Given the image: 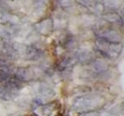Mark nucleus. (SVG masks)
<instances>
[{
    "label": "nucleus",
    "mask_w": 124,
    "mask_h": 116,
    "mask_svg": "<svg viewBox=\"0 0 124 116\" xmlns=\"http://www.w3.org/2000/svg\"><path fill=\"white\" fill-rule=\"evenodd\" d=\"M105 100L102 97L97 95H86L79 97L74 101L72 108L74 110L79 112L97 111L104 105Z\"/></svg>",
    "instance_id": "obj_1"
},
{
    "label": "nucleus",
    "mask_w": 124,
    "mask_h": 116,
    "mask_svg": "<svg viewBox=\"0 0 124 116\" xmlns=\"http://www.w3.org/2000/svg\"><path fill=\"white\" fill-rule=\"evenodd\" d=\"M95 48L96 51L102 57L110 59H115L121 55L123 46L122 43H111L97 38L95 41Z\"/></svg>",
    "instance_id": "obj_2"
},
{
    "label": "nucleus",
    "mask_w": 124,
    "mask_h": 116,
    "mask_svg": "<svg viewBox=\"0 0 124 116\" xmlns=\"http://www.w3.org/2000/svg\"><path fill=\"white\" fill-rule=\"evenodd\" d=\"M97 38L111 42V43H122V36L116 30L108 26H99L94 29Z\"/></svg>",
    "instance_id": "obj_3"
},
{
    "label": "nucleus",
    "mask_w": 124,
    "mask_h": 116,
    "mask_svg": "<svg viewBox=\"0 0 124 116\" xmlns=\"http://www.w3.org/2000/svg\"><path fill=\"white\" fill-rule=\"evenodd\" d=\"M92 75L97 79H104L109 76V67L103 60L95 58L91 64Z\"/></svg>",
    "instance_id": "obj_4"
},
{
    "label": "nucleus",
    "mask_w": 124,
    "mask_h": 116,
    "mask_svg": "<svg viewBox=\"0 0 124 116\" xmlns=\"http://www.w3.org/2000/svg\"><path fill=\"white\" fill-rule=\"evenodd\" d=\"M35 31L43 36H49L54 31V21L51 18H45L34 25Z\"/></svg>",
    "instance_id": "obj_5"
},
{
    "label": "nucleus",
    "mask_w": 124,
    "mask_h": 116,
    "mask_svg": "<svg viewBox=\"0 0 124 116\" xmlns=\"http://www.w3.org/2000/svg\"><path fill=\"white\" fill-rule=\"evenodd\" d=\"M21 23V19L11 13L9 9H0V25H9L17 26Z\"/></svg>",
    "instance_id": "obj_6"
},
{
    "label": "nucleus",
    "mask_w": 124,
    "mask_h": 116,
    "mask_svg": "<svg viewBox=\"0 0 124 116\" xmlns=\"http://www.w3.org/2000/svg\"><path fill=\"white\" fill-rule=\"evenodd\" d=\"M24 53L26 59L31 60V61H38V60L41 59L44 53L41 48L34 44L26 46L25 48Z\"/></svg>",
    "instance_id": "obj_7"
},
{
    "label": "nucleus",
    "mask_w": 124,
    "mask_h": 116,
    "mask_svg": "<svg viewBox=\"0 0 124 116\" xmlns=\"http://www.w3.org/2000/svg\"><path fill=\"white\" fill-rule=\"evenodd\" d=\"M77 63V59L75 56L71 57H65L63 58L57 65V69L62 74L65 73H70L72 70L73 67L75 66Z\"/></svg>",
    "instance_id": "obj_8"
},
{
    "label": "nucleus",
    "mask_w": 124,
    "mask_h": 116,
    "mask_svg": "<svg viewBox=\"0 0 124 116\" xmlns=\"http://www.w3.org/2000/svg\"><path fill=\"white\" fill-rule=\"evenodd\" d=\"M13 74L21 82H26L34 79V72L27 67H19L14 70Z\"/></svg>",
    "instance_id": "obj_9"
},
{
    "label": "nucleus",
    "mask_w": 124,
    "mask_h": 116,
    "mask_svg": "<svg viewBox=\"0 0 124 116\" xmlns=\"http://www.w3.org/2000/svg\"><path fill=\"white\" fill-rule=\"evenodd\" d=\"M77 62L82 65H91L95 59L93 53L87 49H78L75 54Z\"/></svg>",
    "instance_id": "obj_10"
},
{
    "label": "nucleus",
    "mask_w": 124,
    "mask_h": 116,
    "mask_svg": "<svg viewBox=\"0 0 124 116\" xmlns=\"http://www.w3.org/2000/svg\"><path fill=\"white\" fill-rule=\"evenodd\" d=\"M18 32V28L16 26L0 25V39L10 40Z\"/></svg>",
    "instance_id": "obj_11"
},
{
    "label": "nucleus",
    "mask_w": 124,
    "mask_h": 116,
    "mask_svg": "<svg viewBox=\"0 0 124 116\" xmlns=\"http://www.w3.org/2000/svg\"><path fill=\"white\" fill-rule=\"evenodd\" d=\"M102 17L108 23H114V24H117L121 26L123 24V22H122V16L120 15L117 11H105L102 14Z\"/></svg>",
    "instance_id": "obj_12"
},
{
    "label": "nucleus",
    "mask_w": 124,
    "mask_h": 116,
    "mask_svg": "<svg viewBox=\"0 0 124 116\" xmlns=\"http://www.w3.org/2000/svg\"><path fill=\"white\" fill-rule=\"evenodd\" d=\"M62 46L64 47L66 50H74L77 48L78 46V43H77V40L75 39V37L71 34H68L63 38V41H62Z\"/></svg>",
    "instance_id": "obj_13"
},
{
    "label": "nucleus",
    "mask_w": 124,
    "mask_h": 116,
    "mask_svg": "<svg viewBox=\"0 0 124 116\" xmlns=\"http://www.w3.org/2000/svg\"><path fill=\"white\" fill-rule=\"evenodd\" d=\"M102 4L107 10L117 11L121 6V0H104Z\"/></svg>",
    "instance_id": "obj_14"
},
{
    "label": "nucleus",
    "mask_w": 124,
    "mask_h": 116,
    "mask_svg": "<svg viewBox=\"0 0 124 116\" xmlns=\"http://www.w3.org/2000/svg\"><path fill=\"white\" fill-rule=\"evenodd\" d=\"M0 68L12 71V64L10 63V60L8 59L2 53H0Z\"/></svg>",
    "instance_id": "obj_15"
},
{
    "label": "nucleus",
    "mask_w": 124,
    "mask_h": 116,
    "mask_svg": "<svg viewBox=\"0 0 124 116\" xmlns=\"http://www.w3.org/2000/svg\"><path fill=\"white\" fill-rule=\"evenodd\" d=\"M48 3V0H34L33 6L35 9H44Z\"/></svg>",
    "instance_id": "obj_16"
},
{
    "label": "nucleus",
    "mask_w": 124,
    "mask_h": 116,
    "mask_svg": "<svg viewBox=\"0 0 124 116\" xmlns=\"http://www.w3.org/2000/svg\"><path fill=\"white\" fill-rule=\"evenodd\" d=\"M75 0H59L60 6L63 9H68V8L71 7L74 4Z\"/></svg>",
    "instance_id": "obj_17"
},
{
    "label": "nucleus",
    "mask_w": 124,
    "mask_h": 116,
    "mask_svg": "<svg viewBox=\"0 0 124 116\" xmlns=\"http://www.w3.org/2000/svg\"><path fill=\"white\" fill-rule=\"evenodd\" d=\"M78 116H100V114L98 111H88L81 113Z\"/></svg>",
    "instance_id": "obj_18"
},
{
    "label": "nucleus",
    "mask_w": 124,
    "mask_h": 116,
    "mask_svg": "<svg viewBox=\"0 0 124 116\" xmlns=\"http://www.w3.org/2000/svg\"><path fill=\"white\" fill-rule=\"evenodd\" d=\"M1 91H2V85L0 84V93H1Z\"/></svg>",
    "instance_id": "obj_19"
},
{
    "label": "nucleus",
    "mask_w": 124,
    "mask_h": 116,
    "mask_svg": "<svg viewBox=\"0 0 124 116\" xmlns=\"http://www.w3.org/2000/svg\"><path fill=\"white\" fill-rule=\"evenodd\" d=\"M12 1H14V0H12Z\"/></svg>",
    "instance_id": "obj_20"
}]
</instances>
